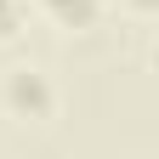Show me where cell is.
I'll return each mask as SVG.
<instances>
[{"instance_id": "obj_4", "label": "cell", "mask_w": 159, "mask_h": 159, "mask_svg": "<svg viewBox=\"0 0 159 159\" xmlns=\"http://www.w3.org/2000/svg\"><path fill=\"white\" fill-rule=\"evenodd\" d=\"M131 17H159V0H119Z\"/></svg>"}, {"instance_id": "obj_3", "label": "cell", "mask_w": 159, "mask_h": 159, "mask_svg": "<svg viewBox=\"0 0 159 159\" xmlns=\"http://www.w3.org/2000/svg\"><path fill=\"white\" fill-rule=\"evenodd\" d=\"M23 23H29V6H23V0H0V46H11V40L23 34Z\"/></svg>"}, {"instance_id": "obj_5", "label": "cell", "mask_w": 159, "mask_h": 159, "mask_svg": "<svg viewBox=\"0 0 159 159\" xmlns=\"http://www.w3.org/2000/svg\"><path fill=\"white\" fill-rule=\"evenodd\" d=\"M148 68H153V80H159V40H153V51H148Z\"/></svg>"}, {"instance_id": "obj_1", "label": "cell", "mask_w": 159, "mask_h": 159, "mask_svg": "<svg viewBox=\"0 0 159 159\" xmlns=\"http://www.w3.org/2000/svg\"><path fill=\"white\" fill-rule=\"evenodd\" d=\"M57 80L46 68L34 63H17L6 68V80H0V108H6L11 119H57Z\"/></svg>"}, {"instance_id": "obj_2", "label": "cell", "mask_w": 159, "mask_h": 159, "mask_svg": "<svg viewBox=\"0 0 159 159\" xmlns=\"http://www.w3.org/2000/svg\"><path fill=\"white\" fill-rule=\"evenodd\" d=\"M34 6L63 34H85V29H97V17H102V0H34Z\"/></svg>"}]
</instances>
